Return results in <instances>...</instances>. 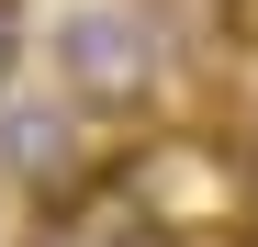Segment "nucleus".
I'll list each match as a JSON object with an SVG mask.
<instances>
[{
    "label": "nucleus",
    "mask_w": 258,
    "mask_h": 247,
    "mask_svg": "<svg viewBox=\"0 0 258 247\" xmlns=\"http://www.w3.org/2000/svg\"><path fill=\"white\" fill-rule=\"evenodd\" d=\"M45 79L90 112V124H146L168 90V45L135 0H68L45 23Z\"/></svg>",
    "instance_id": "f257e3e1"
},
{
    "label": "nucleus",
    "mask_w": 258,
    "mask_h": 247,
    "mask_svg": "<svg viewBox=\"0 0 258 247\" xmlns=\"http://www.w3.org/2000/svg\"><path fill=\"white\" fill-rule=\"evenodd\" d=\"M101 169H112V157L90 146V112H79L56 79L0 101V191H23L34 214H79Z\"/></svg>",
    "instance_id": "f03ea898"
},
{
    "label": "nucleus",
    "mask_w": 258,
    "mask_h": 247,
    "mask_svg": "<svg viewBox=\"0 0 258 247\" xmlns=\"http://www.w3.org/2000/svg\"><path fill=\"white\" fill-rule=\"evenodd\" d=\"M23 90V0H0V101Z\"/></svg>",
    "instance_id": "7ed1b4c3"
}]
</instances>
